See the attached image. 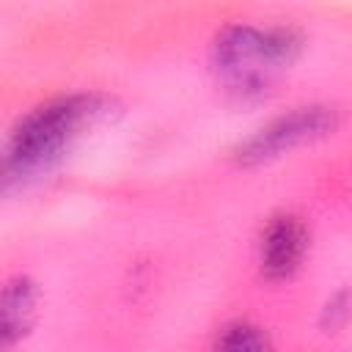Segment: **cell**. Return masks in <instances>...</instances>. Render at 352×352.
Returning a JSON list of instances; mask_svg holds the SVG:
<instances>
[{"label":"cell","mask_w":352,"mask_h":352,"mask_svg":"<svg viewBox=\"0 0 352 352\" xmlns=\"http://www.w3.org/2000/svg\"><path fill=\"white\" fill-rule=\"evenodd\" d=\"M209 352H275V346L258 322L234 319L217 330Z\"/></svg>","instance_id":"obj_6"},{"label":"cell","mask_w":352,"mask_h":352,"mask_svg":"<svg viewBox=\"0 0 352 352\" xmlns=\"http://www.w3.org/2000/svg\"><path fill=\"white\" fill-rule=\"evenodd\" d=\"M113 110V96L99 91L60 94L28 110L14 124L3 146V190L11 192L52 173L82 140V135L107 121Z\"/></svg>","instance_id":"obj_1"},{"label":"cell","mask_w":352,"mask_h":352,"mask_svg":"<svg viewBox=\"0 0 352 352\" xmlns=\"http://www.w3.org/2000/svg\"><path fill=\"white\" fill-rule=\"evenodd\" d=\"M308 250H311V231L305 220L292 212L272 214L264 223L256 245V264L261 278H267L270 283L292 280L302 270Z\"/></svg>","instance_id":"obj_4"},{"label":"cell","mask_w":352,"mask_h":352,"mask_svg":"<svg viewBox=\"0 0 352 352\" xmlns=\"http://www.w3.org/2000/svg\"><path fill=\"white\" fill-rule=\"evenodd\" d=\"M338 110L333 104H300L292 107L258 129H253L248 138H242L231 148V160L239 168H256L267 165L272 160H280L283 154H292L302 146H311L316 140H324L338 129Z\"/></svg>","instance_id":"obj_3"},{"label":"cell","mask_w":352,"mask_h":352,"mask_svg":"<svg viewBox=\"0 0 352 352\" xmlns=\"http://www.w3.org/2000/svg\"><path fill=\"white\" fill-rule=\"evenodd\" d=\"M352 322V289L333 292L319 308V327L324 333H338Z\"/></svg>","instance_id":"obj_7"},{"label":"cell","mask_w":352,"mask_h":352,"mask_svg":"<svg viewBox=\"0 0 352 352\" xmlns=\"http://www.w3.org/2000/svg\"><path fill=\"white\" fill-rule=\"evenodd\" d=\"M302 44L305 38L294 25L234 22L212 38L209 63L217 82L236 99H264L297 63Z\"/></svg>","instance_id":"obj_2"},{"label":"cell","mask_w":352,"mask_h":352,"mask_svg":"<svg viewBox=\"0 0 352 352\" xmlns=\"http://www.w3.org/2000/svg\"><path fill=\"white\" fill-rule=\"evenodd\" d=\"M38 314H41V289L38 283L19 272L11 275L3 286V297H0V344L3 352H11L16 344H22L33 327L38 324Z\"/></svg>","instance_id":"obj_5"}]
</instances>
